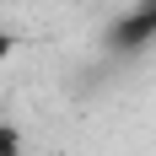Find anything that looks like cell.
Returning a JSON list of instances; mask_svg holds the SVG:
<instances>
[{
    "label": "cell",
    "mask_w": 156,
    "mask_h": 156,
    "mask_svg": "<svg viewBox=\"0 0 156 156\" xmlns=\"http://www.w3.org/2000/svg\"><path fill=\"white\" fill-rule=\"evenodd\" d=\"M151 43H156V0H135V5H124V11L113 16V27H108V54L129 59V54H145Z\"/></svg>",
    "instance_id": "1"
},
{
    "label": "cell",
    "mask_w": 156,
    "mask_h": 156,
    "mask_svg": "<svg viewBox=\"0 0 156 156\" xmlns=\"http://www.w3.org/2000/svg\"><path fill=\"white\" fill-rule=\"evenodd\" d=\"M0 156H27V140L16 124H0Z\"/></svg>",
    "instance_id": "2"
},
{
    "label": "cell",
    "mask_w": 156,
    "mask_h": 156,
    "mask_svg": "<svg viewBox=\"0 0 156 156\" xmlns=\"http://www.w3.org/2000/svg\"><path fill=\"white\" fill-rule=\"evenodd\" d=\"M16 54V32L5 27V16H0V70H5V59Z\"/></svg>",
    "instance_id": "3"
}]
</instances>
